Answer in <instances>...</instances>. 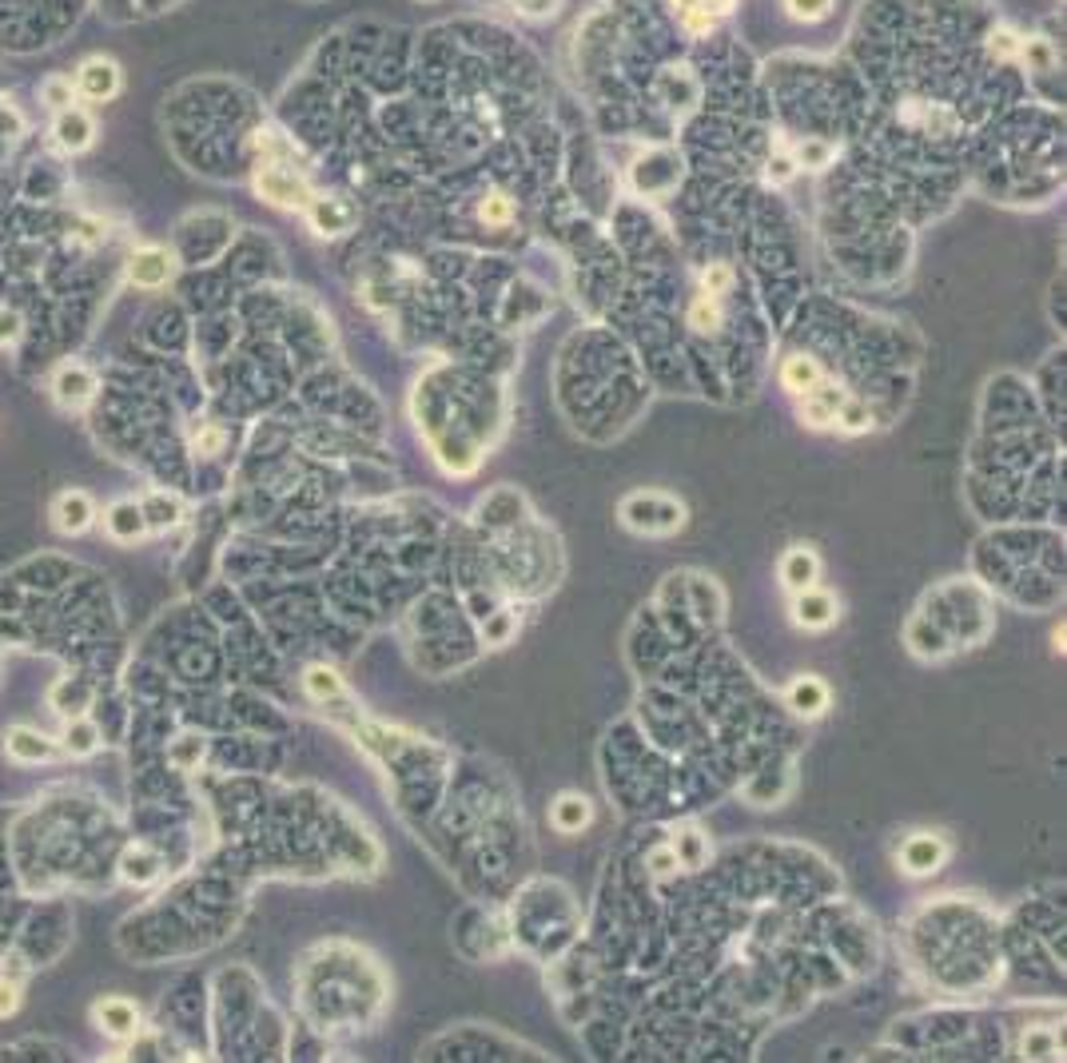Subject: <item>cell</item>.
Masks as SVG:
<instances>
[{
  "mask_svg": "<svg viewBox=\"0 0 1067 1063\" xmlns=\"http://www.w3.org/2000/svg\"><path fill=\"white\" fill-rule=\"evenodd\" d=\"M255 196L264 199V204H271V208H283V211H303L311 199V187L308 180L299 176L295 167H283L276 164V160H264V164L255 167Z\"/></svg>",
  "mask_w": 1067,
  "mask_h": 1063,
  "instance_id": "1",
  "label": "cell"
},
{
  "mask_svg": "<svg viewBox=\"0 0 1067 1063\" xmlns=\"http://www.w3.org/2000/svg\"><path fill=\"white\" fill-rule=\"evenodd\" d=\"M72 84H77V96L92 100V104H108V100H116L124 92V68L116 56H84Z\"/></svg>",
  "mask_w": 1067,
  "mask_h": 1063,
  "instance_id": "2",
  "label": "cell"
},
{
  "mask_svg": "<svg viewBox=\"0 0 1067 1063\" xmlns=\"http://www.w3.org/2000/svg\"><path fill=\"white\" fill-rule=\"evenodd\" d=\"M48 515H53L56 534L80 538V534H89V530L96 527L100 510H96V502H92L89 490H60L53 498V506H48Z\"/></svg>",
  "mask_w": 1067,
  "mask_h": 1063,
  "instance_id": "3",
  "label": "cell"
},
{
  "mask_svg": "<svg viewBox=\"0 0 1067 1063\" xmlns=\"http://www.w3.org/2000/svg\"><path fill=\"white\" fill-rule=\"evenodd\" d=\"M48 386H53V398L60 411H84V406H92V398L100 391L96 374L84 362H60Z\"/></svg>",
  "mask_w": 1067,
  "mask_h": 1063,
  "instance_id": "4",
  "label": "cell"
},
{
  "mask_svg": "<svg viewBox=\"0 0 1067 1063\" xmlns=\"http://www.w3.org/2000/svg\"><path fill=\"white\" fill-rule=\"evenodd\" d=\"M4 753L16 765H53V761L65 756V749L48 733L33 729V725H12L9 733H4Z\"/></svg>",
  "mask_w": 1067,
  "mask_h": 1063,
  "instance_id": "5",
  "label": "cell"
},
{
  "mask_svg": "<svg viewBox=\"0 0 1067 1063\" xmlns=\"http://www.w3.org/2000/svg\"><path fill=\"white\" fill-rule=\"evenodd\" d=\"M172 279H176V255L167 252V247L148 243V247H136L128 255V284L143 287V291H155V287H167Z\"/></svg>",
  "mask_w": 1067,
  "mask_h": 1063,
  "instance_id": "6",
  "label": "cell"
},
{
  "mask_svg": "<svg viewBox=\"0 0 1067 1063\" xmlns=\"http://www.w3.org/2000/svg\"><path fill=\"white\" fill-rule=\"evenodd\" d=\"M53 140H56V148H60V152H68V155L92 152V143H96V120H92L80 104H72V108L56 112Z\"/></svg>",
  "mask_w": 1067,
  "mask_h": 1063,
  "instance_id": "7",
  "label": "cell"
},
{
  "mask_svg": "<svg viewBox=\"0 0 1067 1063\" xmlns=\"http://www.w3.org/2000/svg\"><path fill=\"white\" fill-rule=\"evenodd\" d=\"M92 1019H96V1028L108 1036V1040H136V1031H140V1008H136L128 996H104L96 1000V1008H92Z\"/></svg>",
  "mask_w": 1067,
  "mask_h": 1063,
  "instance_id": "8",
  "label": "cell"
},
{
  "mask_svg": "<svg viewBox=\"0 0 1067 1063\" xmlns=\"http://www.w3.org/2000/svg\"><path fill=\"white\" fill-rule=\"evenodd\" d=\"M944 856H948V844L936 833H913L901 844V865H904V873H913V877H928V873H936V868L944 865Z\"/></svg>",
  "mask_w": 1067,
  "mask_h": 1063,
  "instance_id": "9",
  "label": "cell"
},
{
  "mask_svg": "<svg viewBox=\"0 0 1067 1063\" xmlns=\"http://www.w3.org/2000/svg\"><path fill=\"white\" fill-rule=\"evenodd\" d=\"M303 211H308L315 235H343L355 228V208L339 196H311Z\"/></svg>",
  "mask_w": 1067,
  "mask_h": 1063,
  "instance_id": "10",
  "label": "cell"
},
{
  "mask_svg": "<svg viewBox=\"0 0 1067 1063\" xmlns=\"http://www.w3.org/2000/svg\"><path fill=\"white\" fill-rule=\"evenodd\" d=\"M792 622L804 625V629H825V625L836 622V598L825 590H801L797 602H792Z\"/></svg>",
  "mask_w": 1067,
  "mask_h": 1063,
  "instance_id": "11",
  "label": "cell"
},
{
  "mask_svg": "<svg viewBox=\"0 0 1067 1063\" xmlns=\"http://www.w3.org/2000/svg\"><path fill=\"white\" fill-rule=\"evenodd\" d=\"M104 530L112 542H140L148 534V518H143L140 502H116L104 515Z\"/></svg>",
  "mask_w": 1067,
  "mask_h": 1063,
  "instance_id": "12",
  "label": "cell"
},
{
  "mask_svg": "<svg viewBox=\"0 0 1067 1063\" xmlns=\"http://www.w3.org/2000/svg\"><path fill=\"white\" fill-rule=\"evenodd\" d=\"M816 578H821V562H816V554L809 546L789 550V554L781 558V581L789 586L792 593L813 590Z\"/></svg>",
  "mask_w": 1067,
  "mask_h": 1063,
  "instance_id": "13",
  "label": "cell"
},
{
  "mask_svg": "<svg viewBox=\"0 0 1067 1063\" xmlns=\"http://www.w3.org/2000/svg\"><path fill=\"white\" fill-rule=\"evenodd\" d=\"M821 383H825V374H821V367L809 355H789L781 362V386L789 395H813Z\"/></svg>",
  "mask_w": 1067,
  "mask_h": 1063,
  "instance_id": "14",
  "label": "cell"
},
{
  "mask_svg": "<svg viewBox=\"0 0 1067 1063\" xmlns=\"http://www.w3.org/2000/svg\"><path fill=\"white\" fill-rule=\"evenodd\" d=\"M789 705L792 713H801V717H821V713L828 709V690L825 681L813 678V673H804V678H797L789 685Z\"/></svg>",
  "mask_w": 1067,
  "mask_h": 1063,
  "instance_id": "15",
  "label": "cell"
},
{
  "mask_svg": "<svg viewBox=\"0 0 1067 1063\" xmlns=\"http://www.w3.org/2000/svg\"><path fill=\"white\" fill-rule=\"evenodd\" d=\"M673 4H677V16L689 33H709L717 16H726L733 9V0H673Z\"/></svg>",
  "mask_w": 1067,
  "mask_h": 1063,
  "instance_id": "16",
  "label": "cell"
},
{
  "mask_svg": "<svg viewBox=\"0 0 1067 1063\" xmlns=\"http://www.w3.org/2000/svg\"><path fill=\"white\" fill-rule=\"evenodd\" d=\"M120 877L128 885H152L160 877V856H152L143 844H132L128 853L120 856Z\"/></svg>",
  "mask_w": 1067,
  "mask_h": 1063,
  "instance_id": "17",
  "label": "cell"
},
{
  "mask_svg": "<svg viewBox=\"0 0 1067 1063\" xmlns=\"http://www.w3.org/2000/svg\"><path fill=\"white\" fill-rule=\"evenodd\" d=\"M60 749H65V756H92L100 749V729L89 717H68V733Z\"/></svg>",
  "mask_w": 1067,
  "mask_h": 1063,
  "instance_id": "18",
  "label": "cell"
},
{
  "mask_svg": "<svg viewBox=\"0 0 1067 1063\" xmlns=\"http://www.w3.org/2000/svg\"><path fill=\"white\" fill-rule=\"evenodd\" d=\"M303 693H308L311 702H330V697H339L343 693V678L327 666H311L308 673H303Z\"/></svg>",
  "mask_w": 1067,
  "mask_h": 1063,
  "instance_id": "19",
  "label": "cell"
},
{
  "mask_svg": "<svg viewBox=\"0 0 1067 1063\" xmlns=\"http://www.w3.org/2000/svg\"><path fill=\"white\" fill-rule=\"evenodd\" d=\"M585 821H590V800L578 797V793L558 797V805H554V824H558L561 833H578Z\"/></svg>",
  "mask_w": 1067,
  "mask_h": 1063,
  "instance_id": "20",
  "label": "cell"
},
{
  "mask_svg": "<svg viewBox=\"0 0 1067 1063\" xmlns=\"http://www.w3.org/2000/svg\"><path fill=\"white\" fill-rule=\"evenodd\" d=\"M140 510H143V518H148V530H167L184 518V506H179L176 498H167V494H152L148 502H140Z\"/></svg>",
  "mask_w": 1067,
  "mask_h": 1063,
  "instance_id": "21",
  "label": "cell"
},
{
  "mask_svg": "<svg viewBox=\"0 0 1067 1063\" xmlns=\"http://www.w3.org/2000/svg\"><path fill=\"white\" fill-rule=\"evenodd\" d=\"M833 427H840L845 435H865V430L872 427V411L860 403V398H840Z\"/></svg>",
  "mask_w": 1067,
  "mask_h": 1063,
  "instance_id": "22",
  "label": "cell"
},
{
  "mask_svg": "<svg viewBox=\"0 0 1067 1063\" xmlns=\"http://www.w3.org/2000/svg\"><path fill=\"white\" fill-rule=\"evenodd\" d=\"M40 100L53 112H65L77 104V84H72V77H45L40 80Z\"/></svg>",
  "mask_w": 1067,
  "mask_h": 1063,
  "instance_id": "23",
  "label": "cell"
},
{
  "mask_svg": "<svg viewBox=\"0 0 1067 1063\" xmlns=\"http://www.w3.org/2000/svg\"><path fill=\"white\" fill-rule=\"evenodd\" d=\"M689 323H694L701 335H717L721 331V299H714V296H697L694 299V308H689Z\"/></svg>",
  "mask_w": 1067,
  "mask_h": 1063,
  "instance_id": "24",
  "label": "cell"
},
{
  "mask_svg": "<svg viewBox=\"0 0 1067 1063\" xmlns=\"http://www.w3.org/2000/svg\"><path fill=\"white\" fill-rule=\"evenodd\" d=\"M701 291L714 299H726L733 291V267L729 264H709L701 271Z\"/></svg>",
  "mask_w": 1067,
  "mask_h": 1063,
  "instance_id": "25",
  "label": "cell"
},
{
  "mask_svg": "<svg viewBox=\"0 0 1067 1063\" xmlns=\"http://www.w3.org/2000/svg\"><path fill=\"white\" fill-rule=\"evenodd\" d=\"M21 1004H24V984H21V975H0V1019H9V1016H16L21 1012Z\"/></svg>",
  "mask_w": 1067,
  "mask_h": 1063,
  "instance_id": "26",
  "label": "cell"
},
{
  "mask_svg": "<svg viewBox=\"0 0 1067 1063\" xmlns=\"http://www.w3.org/2000/svg\"><path fill=\"white\" fill-rule=\"evenodd\" d=\"M673 853H677V865H689V868H697L701 865V856H705V841H701V833H694V829H685L677 841H673Z\"/></svg>",
  "mask_w": 1067,
  "mask_h": 1063,
  "instance_id": "27",
  "label": "cell"
},
{
  "mask_svg": "<svg viewBox=\"0 0 1067 1063\" xmlns=\"http://www.w3.org/2000/svg\"><path fill=\"white\" fill-rule=\"evenodd\" d=\"M199 756H204V741H199L196 733H184V741L172 746V761H176L179 769H196Z\"/></svg>",
  "mask_w": 1067,
  "mask_h": 1063,
  "instance_id": "28",
  "label": "cell"
},
{
  "mask_svg": "<svg viewBox=\"0 0 1067 1063\" xmlns=\"http://www.w3.org/2000/svg\"><path fill=\"white\" fill-rule=\"evenodd\" d=\"M797 160H801L804 167H825L828 160H833V143H825V140H804L801 148H797Z\"/></svg>",
  "mask_w": 1067,
  "mask_h": 1063,
  "instance_id": "29",
  "label": "cell"
},
{
  "mask_svg": "<svg viewBox=\"0 0 1067 1063\" xmlns=\"http://www.w3.org/2000/svg\"><path fill=\"white\" fill-rule=\"evenodd\" d=\"M785 4H789V12L797 21H821L833 9V0H785Z\"/></svg>",
  "mask_w": 1067,
  "mask_h": 1063,
  "instance_id": "30",
  "label": "cell"
},
{
  "mask_svg": "<svg viewBox=\"0 0 1067 1063\" xmlns=\"http://www.w3.org/2000/svg\"><path fill=\"white\" fill-rule=\"evenodd\" d=\"M510 199L507 196H486L483 199V208H478V216H483L486 223H495V228H502V223L510 220Z\"/></svg>",
  "mask_w": 1067,
  "mask_h": 1063,
  "instance_id": "31",
  "label": "cell"
},
{
  "mask_svg": "<svg viewBox=\"0 0 1067 1063\" xmlns=\"http://www.w3.org/2000/svg\"><path fill=\"white\" fill-rule=\"evenodd\" d=\"M1020 53H1023V41L1012 33V28H996V33H991V56H1004V60H1008V56H1020Z\"/></svg>",
  "mask_w": 1067,
  "mask_h": 1063,
  "instance_id": "32",
  "label": "cell"
},
{
  "mask_svg": "<svg viewBox=\"0 0 1067 1063\" xmlns=\"http://www.w3.org/2000/svg\"><path fill=\"white\" fill-rule=\"evenodd\" d=\"M16 335H21V315L9 308H0V347L16 343Z\"/></svg>",
  "mask_w": 1067,
  "mask_h": 1063,
  "instance_id": "33",
  "label": "cell"
},
{
  "mask_svg": "<svg viewBox=\"0 0 1067 1063\" xmlns=\"http://www.w3.org/2000/svg\"><path fill=\"white\" fill-rule=\"evenodd\" d=\"M510 629H514V622H510V614H498L495 622L486 625V637H490V642H507Z\"/></svg>",
  "mask_w": 1067,
  "mask_h": 1063,
  "instance_id": "34",
  "label": "cell"
},
{
  "mask_svg": "<svg viewBox=\"0 0 1067 1063\" xmlns=\"http://www.w3.org/2000/svg\"><path fill=\"white\" fill-rule=\"evenodd\" d=\"M797 172V164L792 160H785V155H777V160H769V180L773 184H785V180Z\"/></svg>",
  "mask_w": 1067,
  "mask_h": 1063,
  "instance_id": "35",
  "label": "cell"
},
{
  "mask_svg": "<svg viewBox=\"0 0 1067 1063\" xmlns=\"http://www.w3.org/2000/svg\"><path fill=\"white\" fill-rule=\"evenodd\" d=\"M1023 1052L1052 1055V1052H1056V1040H1052V1036H1032V1040H1023Z\"/></svg>",
  "mask_w": 1067,
  "mask_h": 1063,
  "instance_id": "36",
  "label": "cell"
},
{
  "mask_svg": "<svg viewBox=\"0 0 1067 1063\" xmlns=\"http://www.w3.org/2000/svg\"><path fill=\"white\" fill-rule=\"evenodd\" d=\"M673 865H677V853H673V844H670V848H658V853H653V873H670Z\"/></svg>",
  "mask_w": 1067,
  "mask_h": 1063,
  "instance_id": "37",
  "label": "cell"
},
{
  "mask_svg": "<svg viewBox=\"0 0 1067 1063\" xmlns=\"http://www.w3.org/2000/svg\"><path fill=\"white\" fill-rule=\"evenodd\" d=\"M522 4V12H530V16H550L554 12V0H518Z\"/></svg>",
  "mask_w": 1067,
  "mask_h": 1063,
  "instance_id": "38",
  "label": "cell"
},
{
  "mask_svg": "<svg viewBox=\"0 0 1067 1063\" xmlns=\"http://www.w3.org/2000/svg\"><path fill=\"white\" fill-rule=\"evenodd\" d=\"M220 439H223L220 430H204V439H199V435H196V447H208V450H204V454H216V447H220Z\"/></svg>",
  "mask_w": 1067,
  "mask_h": 1063,
  "instance_id": "39",
  "label": "cell"
}]
</instances>
